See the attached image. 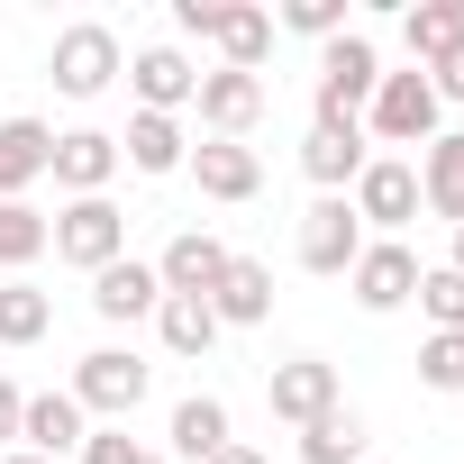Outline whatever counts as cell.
Returning <instances> with one entry per match:
<instances>
[{"mask_svg": "<svg viewBox=\"0 0 464 464\" xmlns=\"http://www.w3.org/2000/svg\"><path fill=\"white\" fill-rule=\"evenodd\" d=\"M373 82H382V55H373V37H364V28L328 37V46H319V110H310V128H364V101H373Z\"/></svg>", "mask_w": 464, "mask_h": 464, "instance_id": "obj_1", "label": "cell"}, {"mask_svg": "<svg viewBox=\"0 0 464 464\" xmlns=\"http://www.w3.org/2000/svg\"><path fill=\"white\" fill-rule=\"evenodd\" d=\"M146 382H155V364L137 355V346H92L82 364H73V401H82V419H101V428H128V410L146 401Z\"/></svg>", "mask_w": 464, "mask_h": 464, "instance_id": "obj_2", "label": "cell"}, {"mask_svg": "<svg viewBox=\"0 0 464 464\" xmlns=\"http://www.w3.org/2000/svg\"><path fill=\"white\" fill-rule=\"evenodd\" d=\"M46 73H55V92H64V101H101V92L128 73V55H119V28H101V19H73V28H55V55H46Z\"/></svg>", "mask_w": 464, "mask_h": 464, "instance_id": "obj_3", "label": "cell"}, {"mask_svg": "<svg viewBox=\"0 0 464 464\" xmlns=\"http://www.w3.org/2000/svg\"><path fill=\"white\" fill-rule=\"evenodd\" d=\"M119 256H128V209H119L110 191L55 209V265H73V274H110Z\"/></svg>", "mask_w": 464, "mask_h": 464, "instance_id": "obj_4", "label": "cell"}, {"mask_svg": "<svg viewBox=\"0 0 464 464\" xmlns=\"http://www.w3.org/2000/svg\"><path fill=\"white\" fill-rule=\"evenodd\" d=\"M437 110H446V101L428 92V73H419V64H410V73H382V82H373V101H364V119H373V137H382V146H428V137H437Z\"/></svg>", "mask_w": 464, "mask_h": 464, "instance_id": "obj_5", "label": "cell"}, {"mask_svg": "<svg viewBox=\"0 0 464 464\" xmlns=\"http://www.w3.org/2000/svg\"><path fill=\"white\" fill-rule=\"evenodd\" d=\"M346 209H355L364 227H382V237H401V227L419 218V164H410V155H373V164L355 173Z\"/></svg>", "mask_w": 464, "mask_h": 464, "instance_id": "obj_6", "label": "cell"}, {"mask_svg": "<svg viewBox=\"0 0 464 464\" xmlns=\"http://www.w3.org/2000/svg\"><path fill=\"white\" fill-rule=\"evenodd\" d=\"M355 256H364V218L346 209V191H319L301 209V265L310 274H355Z\"/></svg>", "mask_w": 464, "mask_h": 464, "instance_id": "obj_7", "label": "cell"}, {"mask_svg": "<svg viewBox=\"0 0 464 464\" xmlns=\"http://www.w3.org/2000/svg\"><path fill=\"white\" fill-rule=\"evenodd\" d=\"M191 110H200V128H209V137H237V146H246V128L265 119V73L209 64V73H200V92H191Z\"/></svg>", "mask_w": 464, "mask_h": 464, "instance_id": "obj_8", "label": "cell"}, {"mask_svg": "<svg viewBox=\"0 0 464 464\" xmlns=\"http://www.w3.org/2000/svg\"><path fill=\"white\" fill-rule=\"evenodd\" d=\"M419 274H428V265H419V256H410L401 237H364V256H355V274H346V283H355V301H364V310L382 319V310L419 301Z\"/></svg>", "mask_w": 464, "mask_h": 464, "instance_id": "obj_9", "label": "cell"}, {"mask_svg": "<svg viewBox=\"0 0 464 464\" xmlns=\"http://www.w3.org/2000/svg\"><path fill=\"white\" fill-rule=\"evenodd\" d=\"M265 401H274V419L310 428V419H328L346 392H337V364H328V355H292V364H274V373H265Z\"/></svg>", "mask_w": 464, "mask_h": 464, "instance_id": "obj_10", "label": "cell"}, {"mask_svg": "<svg viewBox=\"0 0 464 464\" xmlns=\"http://www.w3.org/2000/svg\"><path fill=\"white\" fill-rule=\"evenodd\" d=\"M227 256H237V246H218L209 227H182V237L155 256V283H164L173 301H209V292H218V274H227Z\"/></svg>", "mask_w": 464, "mask_h": 464, "instance_id": "obj_11", "label": "cell"}, {"mask_svg": "<svg viewBox=\"0 0 464 464\" xmlns=\"http://www.w3.org/2000/svg\"><path fill=\"white\" fill-rule=\"evenodd\" d=\"M128 82H137V110H155V119H182L191 92H200V73H191L182 46H137L128 55Z\"/></svg>", "mask_w": 464, "mask_h": 464, "instance_id": "obj_12", "label": "cell"}, {"mask_svg": "<svg viewBox=\"0 0 464 464\" xmlns=\"http://www.w3.org/2000/svg\"><path fill=\"white\" fill-rule=\"evenodd\" d=\"M46 173H55V182H64L73 200H101V191L119 182V137H110V128H64V137H55V164H46Z\"/></svg>", "mask_w": 464, "mask_h": 464, "instance_id": "obj_13", "label": "cell"}, {"mask_svg": "<svg viewBox=\"0 0 464 464\" xmlns=\"http://www.w3.org/2000/svg\"><path fill=\"white\" fill-rule=\"evenodd\" d=\"M82 437H92V419H82L73 392H28V410H19V446L28 455L64 464V455H82Z\"/></svg>", "mask_w": 464, "mask_h": 464, "instance_id": "obj_14", "label": "cell"}, {"mask_svg": "<svg viewBox=\"0 0 464 464\" xmlns=\"http://www.w3.org/2000/svg\"><path fill=\"white\" fill-rule=\"evenodd\" d=\"M182 173H191L209 200H256V191H265V155H256V146H237V137H200Z\"/></svg>", "mask_w": 464, "mask_h": 464, "instance_id": "obj_15", "label": "cell"}, {"mask_svg": "<svg viewBox=\"0 0 464 464\" xmlns=\"http://www.w3.org/2000/svg\"><path fill=\"white\" fill-rule=\"evenodd\" d=\"M419 209H437L446 227H464V128H437L419 146Z\"/></svg>", "mask_w": 464, "mask_h": 464, "instance_id": "obj_16", "label": "cell"}, {"mask_svg": "<svg viewBox=\"0 0 464 464\" xmlns=\"http://www.w3.org/2000/svg\"><path fill=\"white\" fill-rule=\"evenodd\" d=\"M46 164H55L46 119H0V200H28V182H46Z\"/></svg>", "mask_w": 464, "mask_h": 464, "instance_id": "obj_17", "label": "cell"}, {"mask_svg": "<svg viewBox=\"0 0 464 464\" xmlns=\"http://www.w3.org/2000/svg\"><path fill=\"white\" fill-rule=\"evenodd\" d=\"M209 310H218V328H265V319H274V265L227 256V274H218Z\"/></svg>", "mask_w": 464, "mask_h": 464, "instance_id": "obj_18", "label": "cell"}, {"mask_svg": "<svg viewBox=\"0 0 464 464\" xmlns=\"http://www.w3.org/2000/svg\"><path fill=\"white\" fill-rule=\"evenodd\" d=\"M218 64H237V73H265L274 55V10H256V0H218V28H209Z\"/></svg>", "mask_w": 464, "mask_h": 464, "instance_id": "obj_19", "label": "cell"}, {"mask_svg": "<svg viewBox=\"0 0 464 464\" xmlns=\"http://www.w3.org/2000/svg\"><path fill=\"white\" fill-rule=\"evenodd\" d=\"M155 301H164V283H155V265H137V256H119L110 274H92V310H101L110 328L155 319Z\"/></svg>", "mask_w": 464, "mask_h": 464, "instance_id": "obj_20", "label": "cell"}, {"mask_svg": "<svg viewBox=\"0 0 464 464\" xmlns=\"http://www.w3.org/2000/svg\"><path fill=\"white\" fill-rule=\"evenodd\" d=\"M364 164H373V155H364V128H310V137H301V173H310L319 191H355Z\"/></svg>", "mask_w": 464, "mask_h": 464, "instance_id": "obj_21", "label": "cell"}, {"mask_svg": "<svg viewBox=\"0 0 464 464\" xmlns=\"http://www.w3.org/2000/svg\"><path fill=\"white\" fill-rule=\"evenodd\" d=\"M119 164H137V173H182V164H191V137H182V119H155V110H137V119H128V137H119Z\"/></svg>", "mask_w": 464, "mask_h": 464, "instance_id": "obj_22", "label": "cell"}, {"mask_svg": "<svg viewBox=\"0 0 464 464\" xmlns=\"http://www.w3.org/2000/svg\"><path fill=\"white\" fill-rule=\"evenodd\" d=\"M164 437H173V455H182V464H209V455L227 446V401H218V392H191V401H173Z\"/></svg>", "mask_w": 464, "mask_h": 464, "instance_id": "obj_23", "label": "cell"}, {"mask_svg": "<svg viewBox=\"0 0 464 464\" xmlns=\"http://www.w3.org/2000/svg\"><path fill=\"white\" fill-rule=\"evenodd\" d=\"M46 246H55V218L28 200H0V274H28Z\"/></svg>", "mask_w": 464, "mask_h": 464, "instance_id": "obj_24", "label": "cell"}, {"mask_svg": "<svg viewBox=\"0 0 464 464\" xmlns=\"http://www.w3.org/2000/svg\"><path fill=\"white\" fill-rule=\"evenodd\" d=\"M155 337H164V355H209L218 346V310L209 301H155Z\"/></svg>", "mask_w": 464, "mask_h": 464, "instance_id": "obj_25", "label": "cell"}, {"mask_svg": "<svg viewBox=\"0 0 464 464\" xmlns=\"http://www.w3.org/2000/svg\"><path fill=\"white\" fill-rule=\"evenodd\" d=\"M46 328H55V301L28 274H10V283H0V346H37Z\"/></svg>", "mask_w": 464, "mask_h": 464, "instance_id": "obj_26", "label": "cell"}, {"mask_svg": "<svg viewBox=\"0 0 464 464\" xmlns=\"http://www.w3.org/2000/svg\"><path fill=\"white\" fill-rule=\"evenodd\" d=\"M301 464H364V419L337 401L328 419H310L301 428Z\"/></svg>", "mask_w": 464, "mask_h": 464, "instance_id": "obj_27", "label": "cell"}, {"mask_svg": "<svg viewBox=\"0 0 464 464\" xmlns=\"http://www.w3.org/2000/svg\"><path fill=\"white\" fill-rule=\"evenodd\" d=\"M401 37H410L419 64H437L446 46H464V0H419V10L401 19Z\"/></svg>", "mask_w": 464, "mask_h": 464, "instance_id": "obj_28", "label": "cell"}, {"mask_svg": "<svg viewBox=\"0 0 464 464\" xmlns=\"http://www.w3.org/2000/svg\"><path fill=\"white\" fill-rule=\"evenodd\" d=\"M419 310L464 337V274H455V265H428V274H419Z\"/></svg>", "mask_w": 464, "mask_h": 464, "instance_id": "obj_29", "label": "cell"}, {"mask_svg": "<svg viewBox=\"0 0 464 464\" xmlns=\"http://www.w3.org/2000/svg\"><path fill=\"white\" fill-rule=\"evenodd\" d=\"M274 28H292V37H346V0H283L274 10Z\"/></svg>", "mask_w": 464, "mask_h": 464, "instance_id": "obj_30", "label": "cell"}, {"mask_svg": "<svg viewBox=\"0 0 464 464\" xmlns=\"http://www.w3.org/2000/svg\"><path fill=\"white\" fill-rule=\"evenodd\" d=\"M419 382H428V392H464V337H455V328H437V337L419 346Z\"/></svg>", "mask_w": 464, "mask_h": 464, "instance_id": "obj_31", "label": "cell"}, {"mask_svg": "<svg viewBox=\"0 0 464 464\" xmlns=\"http://www.w3.org/2000/svg\"><path fill=\"white\" fill-rule=\"evenodd\" d=\"M82 464H164L146 437H128V428H92L82 437Z\"/></svg>", "mask_w": 464, "mask_h": 464, "instance_id": "obj_32", "label": "cell"}, {"mask_svg": "<svg viewBox=\"0 0 464 464\" xmlns=\"http://www.w3.org/2000/svg\"><path fill=\"white\" fill-rule=\"evenodd\" d=\"M419 73H428V92H437V101H464V46H446V55H437V64H419Z\"/></svg>", "mask_w": 464, "mask_h": 464, "instance_id": "obj_33", "label": "cell"}, {"mask_svg": "<svg viewBox=\"0 0 464 464\" xmlns=\"http://www.w3.org/2000/svg\"><path fill=\"white\" fill-rule=\"evenodd\" d=\"M19 410H28V392H19L10 373H0V455H10V446H19Z\"/></svg>", "mask_w": 464, "mask_h": 464, "instance_id": "obj_34", "label": "cell"}, {"mask_svg": "<svg viewBox=\"0 0 464 464\" xmlns=\"http://www.w3.org/2000/svg\"><path fill=\"white\" fill-rule=\"evenodd\" d=\"M173 28H182V37H209V28H218V0H173Z\"/></svg>", "mask_w": 464, "mask_h": 464, "instance_id": "obj_35", "label": "cell"}, {"mask_svg": "<svg viewBox=\"0 0 464 464\" xmlns=\"http://www.w3.org/2000/svg\"><path fill=\"white\" fill-rule=\"evenodd\" d=\"M209 464H274V455H256V446H237V437H227V446H218Z\"/></svg>", "mask_w": 464, "mask_h": 464, "instance_id": "obj_36", "label": "cell"}, {"mask_svg": "<svg viewBox=\"0 0 464 464\" xmlns=\"http://www.w3.org/2000/svg\"><path fill=\"white\" fill-rule=\"evenodd\" d=\"M0 464H46V455H28V446H10V455H0Z\"/></svg>", "mask_w": 464, "mask_h": 464, "instance_id": "obj_37", "label": "cell"}, {"mask_svg": "<svg viewBox=\"0 0 464 464\" xmlns=\"http://www.w3.org/2000/svg\"><path fill=\"white\" fill-rule=\"evenodd\" d=\"M455 274H464V227H455Z\"/></svg>", "mask_w": 464, "mask_h": 464, "instance_id": "obj_38", "label": "cell"}]
</instances>
